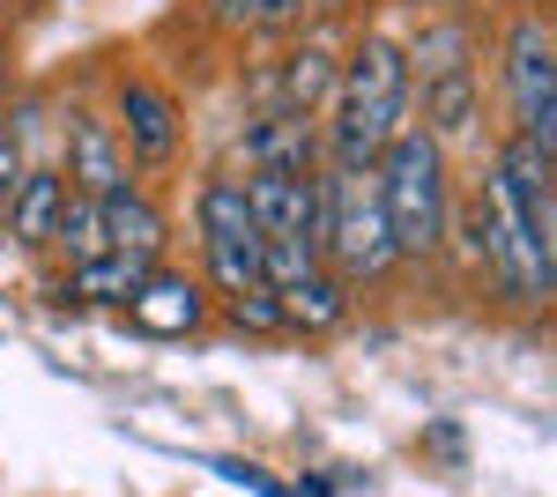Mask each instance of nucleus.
<instances>
[{
  "instance_id": "4",
  "label": "nucleus",
  "mask_w": 557,
  "mask_h": 497,
  "mask_svg": "<svg viewBox=\"0 0 557 497\" xmlns=\"http://www.w3.org/2000/svg\"><path fill=\"white\" fill-rule=\"evenodd\" d=\"M194 231H201V283L209 297H246V290H268L260 275V231L246 215V194L231 171H209L194 186Z\"/></svg>"
},
{
  "instance_id": "10",
  "label": "nucleus",
  "mask_w": 557,
  "mask_h": 497,
  "mask_svg": "<svg viewBox=\"0 0 557 497\" xmlns=\"http://www.w3.org/2000/svg\"><path fill=\"white\" fill-rule=\"evenodd\" d=\"M246 157H253V171H283V178H320L327 171L320 120H305V112H253Z\"/></svg>"
},
{
  "instance_id": "5",
  "label": "nucleus",
  "mask_w": 557,
  "mask_h": 497,
  "mask_svg": "<svg viewBox=\"0 0 557 497\" xmlns=\"http://www.w3.org/2000/svg\"><path fill=\"white\" fill-rule=\"evenodd\" d=\"M506 112H513V134L535 141L543 157H557V38L543 15H520L506 30Z\"/></svg>"
},
{
  "instance_id": "9",
  "label": "nucleus",
  "mask_w": 557,
  "mask_h": 497,
  "mask_svg": "<svg viewBox=\"0 0 557 497\" xmlns=\"http://www.w3.org/2000/svg\"><path fill=\"white\" fill-rule=\"evenodd\" d=\"M97 215H104V252H120V260L157 268V260L172 252V215H164V201H157L141 178L112 186V194L97 201Z\"/></svg>"
},
{
  "instance_id": "17",
  "label": "nucleus",
  "mask_w": 557,
  "mask_h": 497,
  "mask_svg": "<svg viewBox=\"0 0 557 497\" xmlns=\"http://www.w3.org/2000/svg\"><path fill=\"white\" fill-rule=\"evenodd\" d=\"M215 320H223L231 334H290V327H283V305H275V290L215 297Z\"/></svg>"
},
{
  "instance_id": "14",
  "label": "nucleus",
  "mask_w": 557,
  "mask_h": 497,
  "mask_svg": "<svg viewBox=\"0 0 557 497\" xmlns=\"http://www.w3.org/2000/svg\"><path fill=\"white\" fill-rule=\"evenodd\" d=\"M275 305H283V327H290V334H343L357 297H349L327 268H320V275L290 283V290H275Z\"/></svg>"
},
{
  "instance_id": "15",
  "label": "nucleus",
  "mask_w": 557,
  "mask_h": 497,
  "mask_svg": "<svg viewBox=\"0 0 557 497\" xmlns=\"http://www.w3.org/2000/svg\"><path fill=\"white\" fill-rule=\"evenodd\" d=\"M67 305H89V312H127V297L141 290V260H120V252H97V260H75L67 268Z\"/></svg>"
},
{
  "instance_id": "8",
  "label": "nucleus",
  "mask_w": 557,
  "mask_h": 497,
  "mask_svg": "<svg viewBox=\"0 0 557 497\" xmlns=\"http://www.w3.org/2000/svg\"><path fill=\"white\" fill-rule=\"evenodd\" d=\"M238 194H246V215H253L260 246H268V238H312V246H320V215H327V194H320V178L246 171V178H238Z\"/></svg>"
},
{
  "instance_id": "13",
  "label": "nucleus",
  "mask_w": 557,
  "mask_h": 497,
  "mask_svg": "<svg viewBox=\"0 0 557 497\" xmlns=\"http://www.w3.org/2000/svg\"><path fill=\"white\" fill-rule=\"evenodd\" d=\"M335 75H343V52H335L327 38H305L298 52L283 60L268 112H305V120H320V112H327V97H335Z\"/></svg>"
},
{
  "instance_id": "1",
  "label": "nucleus",
  "mask_w": 557,
  "mask_h": 497,
  "mask_svg": "<svg viewBox=\"0 0 557 497\" xmlns=\"http://www.w3.org/2000/svg\"><path fill=\"white\" fill-rule=\"evenodd\" d=\"M417 126V75H409V45L394 30H357L343 45V75L320 112V149L327 171H372L386 141Z\"/></svg>"
},
{
  "instance_id": "3",
  "label": "nucleus",
  "mask_w": 557,
  "mask_h": 497,
  "mask_svg": "<svg viewBox=\"0 0 557 497\" xmlns=\"http://www.w3.org/2000/svg\"><path fill=\"white\" fill-rule=\"evenodd\" d=\"M320 194H327V215H320V260H327V275L349 297L386 290L401 275V252H394V231H386L380 178L372 171H320Z\"/></svg>"
},
{
  "instance_id": "18",
  "label": "nucleus",
  "mask_w": 557,
  "mask_h": 497,
  "mask_svg": "<svg viewBox=\"0 0 557 497\" xmlns=\"http://www.w3.org/2000/svg\"><path fill=\"white\" fill-rule=\"evenodd\" d=\"M223 15H231L238 30H283V23L305 15V0H223Z\"/></svg>"
},
{
  "instance_id": "12",
  "label": "nucleus",
  "mask_w": 557,
  "mask_h": 497,
  "mask_svg": "<svg viewBox=\"0 0 557 497\" xmlns=\"http://www.w3.org/2000/svg\"><path fill=\"white\" fill-rule=\"evenodd\" d=\"M67 178H60V164H30L23 171V186H15V201L0 208V231L15 238V246L45 252L52 246V231H60V215H67Z\"/></svg>"
},
{
  "instance_id": "11",
  "label": "nucleus",
  "mask_w": 557,
  "mask_h": 497,
  "mask_svg": "<svg viewBox=\"0 0 557 497\" xmlns=\"http://www.w3.org/2000/svg\"><path fill=\"white\" fill-rule=\"evenodd\" d=\"M75 194H89V201H104L112 186H127L134 164H127V149H120V134L97 120V112H75L67 120V171H60Z\"/></svg>"
},
{
  "instance_id": "16",
  "label": "nucleus",
  "mask_w": 557,
  "mask_h": 497,
  "mask_svg": "<svg viewBox=\"0 0 557 497\" xmlns=\"http://www.w3.org/2000/svg\"><path fill=\"white\" fill-rule=\"evenodd\" d=\"M52 246L67 252V260H97V252H104V215H97L89 194H67V215H60Z\"/></svg>"
},
{
  "instance_id": "6",
  "label": "nucleus",
  "mask_w": 557,
  "mask_h": 497,
  "mask_svg": "<svg viewBox=\"0 0 557 497\" xmlns=\"http://www.w3.org/2000/svg\"><path fill=\"white\" fill-rule=\"evenodd\" d=\"M112 134H120V149H127L134 178H141V171H172L178 141H186L178 97L157 83V75H120V83H112Z\"/></svg>"
},
{
  "instance_id": "7",
  "label": "nucleus",
  "mask_w": 557,
  "mask_h": 497,
  "mask_svg": "<svg viewBox=\"0 0 557 497\" xmlns=\"http://www.w3.org/2000/svg\"><path fill=\"white\" fill-rule=\"evenodd\" d=\"M127 320L141 334H157V341H194V334H209L215 320V297L201 275H186L172 260H157L149 275H141V290L127 297Z\"/></svg>"
},
{
  "instance_id": "2",
  "label": "nucleus",
  "mask_w": 557,
  "mask_h": 497,
  "mask_svg": "<svg viewBox=\"0 0 557 497\" xmlns=\"http://www.w3.org/2000/svg\"><path fill=\"white\" fill-rule=\"evenodd\" d=\"M380 178V208L386 231H394V252L401 268H431L446 260V231H454V164H446V141L424 134V126H401L386 141V157L372 164Z\"/></svg>"
},
{
  "instance_id": "19",
  "label": "nucleus",
  "mask_w": 557,
  "mask_h": 497,
  "mask_svg": "<svg viewBox=\"0 0 557 497\" xmlns=\"http://www.w3.org/2000/svg\"><path fill=\"white\" fill-rule=\"evenodd\" d=\"M23 141H15V134H8V126H0V208L15 201V186H23Z\"/></svg>"
}]
</instances>
